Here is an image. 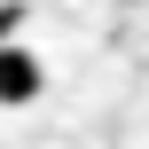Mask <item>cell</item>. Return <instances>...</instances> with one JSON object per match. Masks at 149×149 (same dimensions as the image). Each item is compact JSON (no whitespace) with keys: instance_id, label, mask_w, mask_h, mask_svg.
<instances>
[{"instance_id":"cell-1","label":"cell","mask_w":149,"mask_h":149,"mask_svg":"<svg viewBox=\"0 0 149 149\" xmlns=\"http://www.w3.org/2000/svg\"><path fill=\"white\" fill-rule=\"evenodd\" d=\"M39 86H47L39 55H31V47H0V102L24 110V102H39Z\"/></svg>"}]
</instances>
